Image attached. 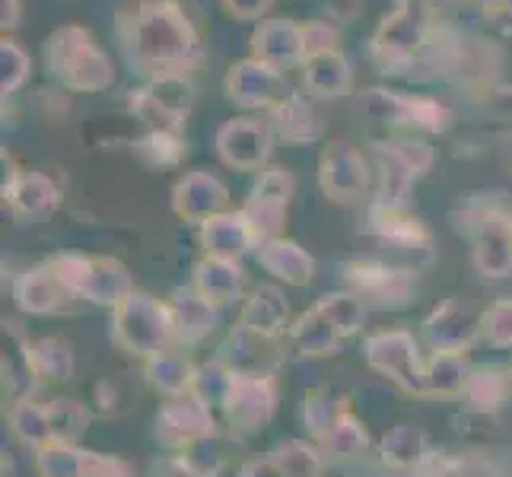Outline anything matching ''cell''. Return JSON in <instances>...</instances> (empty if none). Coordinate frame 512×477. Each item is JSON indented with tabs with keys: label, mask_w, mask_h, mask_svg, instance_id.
Segmentation results:
<instances>
[{
	"label": "cell",
	"mask_w": 512,
	"mask_h": 477,
	"mask_svg": "<svg viewBox=\"0 0 512 477\" xmlns=\"http://www.w3.org/2000/svg\"><path fill=\"white\" fill-rule=\"evenodd\" d=\"M277 411V379L274 376H239L226 398V420L236 433H258L268 427Z\"/></svg>",
	"instance_id": "obj_13"
},
{
	"label": "cell",
	"mask_w": 512,
	"mask_h": 477,
	"mask_svg": "<svg viewBox=\"0 0 512 477\" xmlns=\"http://www.w3.org/2000/svg\"><path fill=\"white\" fill-rule=\"evenodd\" d=\"M382 462L392 465V468H417L423 458H427V433L414 423H401L392 433L382 439Z\"/></svg>",
	"instance_id": "obj_36"
},
{
	"label": "cell",
	"mask_w": 512,
	"mask_h": 477,
	"mask_svg": "<svg viewBox=\"0 0 512 477\" xmlns=\"http://www.w3.org/2000/svg\"><path fill=\"white\" fill-rule=\"evenodd\" d=\"M474 268L484 277L512 274V217L490 207L474 223Z\"/></svg>",
	"instance_id": "obj_16"
},
{
	"label": "cell",
	"mask_w": 512,
	"mask_h": 477,
	"mask_svg": "<svg viewBox=\"0 0 512 477\" xmlns=\"http://www.w3.org/2000/svg\"><path fill=\"white\" fill-rule=\"evenodd\" d=\"M255 255H258L261 268L268 271V274H274L280 284H287V287H306V284H312L315 261H312V255L299 242L284 239V236L264 239V242H258Z\"/></svg>",
	"instance_id": "obj_21"
},
{
	"label": "cell",
	"mask_w": 512,
	"mask_h": 477,
	"mask_svg": "<svg viewBox=\"0 0 512 477\" xmlns=\"http://www.w3.org/2000/svg\"><path fill=\"white\" fill-rule=\"evenodd\" d=\"M10 430L20 443L32 446V449H42L51 439V423H48V404L35 401V398H20L10 408Z\"/></svg>",
	"instance_id": "obj_35"
},
{
	"label": "cell",
	"mask_w": 512,
	"mask_h": 477,
	"mask_svg": "<svg viewBox=\"0 0 512 477\" xmlns=\"http://www.w3.org/2000/svg\"><path fill=\"white\" fill-rule=\"evenodd\" d=\"M430 10L433 7L420 4V0H398V7L379 23L373 42H369V55L382 74H404L414 67L420 51L427 48Z\"/></svg>",
	"instance_id": "obj_3"
},
{
	"label": "cell",
	"mask_w": 512,
	"mask_h": 477,
	"mask_svg": "<svg viewBox=\"0 0 512 477\" xmlns=\"http://www.w3.org/2000/svg\"><path fill=\"white\" fill-rule=\"evenodd\" d=\"M252 58L274 64V67H293L306 61V39L303 26L293 20H261L252 32Z\"/></svg>",
	"instance_id": "obj_18"
},
{
	"label": "cell",
	"mask_w": 512,
	"mask_h": 477,
	"mask_svg": "<svg viewBox=\"0 0 512 477\" xmlns=\"http://www.w3.org/2000/svg\"><path fill=\"white\" fill-rule=\"evenodd\" d=\"M223 7L233 13L236 20H261V16L274 7V0H223Z\"/></svg>",
	"instance_id": "obj_51"
},
{
	"label": "cell",
	"mask_w": 512,
	"mask_h": 477,
	"mask_svg": "<svg viewBox=\"0 0 512 477\" xmlns=\"http://www.w3.org/2000/svg\"><path fill=\"white\" fill-rule=\"evenodd\" d=\"M468 360L465 353H439L433 350V357L427 360V395L433 398H449L462 395L468 385Z\"/></svg>",
	"instance_id": "obj_34"
},
{
	"label": "cell",
	"mask_w": 512,
	"mask_h": 477,
	"mask_svg": "<svg viewBox=\"0 0 512 477\" xmlns=\"http://www.w3.org/2000/svg\"><path fill=\"white\" fill-rule=\"evenodd\" d=\"M80 452L70 443H48L39 449V474L42 477H80Z\"/></svg>",
	"instance_id": "obj_46"
},
{
	"label": "cell",
	"mask_w": 512,
	"mask_h": 477,
	"mask_svg": "<svg viewBox=\"0 0 512 477\" xmlns=\"http://www.w3.org/2000/svg\"><path fill=\"white\" fill-rule=\"evenodd\" d=\"M315 309L328 318L341 338H353V334L363 328V318H366V303L357 293H347V290L325 293L319 303H315Z\"/></svg>",
	"instance_id": "obj_38"
},
{
	"label": "cell",
	"mask_w": 512,
	"mask_h": 477,
	"mask_svg": "<svg viewBox=\"0 0 512 477\" xmlns=\"http://www.w3.org/2000/svg\"><path fill=\"white\" fill-rule=\"evenodd\" d=\"M223 93L229 102H236L249 112H255V109L271 112L274 105H280L290 96L280 67L264 64L258 58H242L236 64H229L226 77H223Z\"/></svg>",
	"instance_id": "obj_9"
},
{
	"label": "cell",
	"mask_w": 512,
	"mask_h": 477,
	"mask_svg": "<svg viewBox=\"0 0 512 477\" xmlns=\"http://www.w3.org/2000/svg\"><path fill=\"white\" fill-rule=\"evenodd\" d=\"M303 83L312 99H341L350 93V83H353V70L350 61L341 48H331V51H319V55H309L303 61Z\"/></svg>",
	"instance_id": "obj_24"
},
{
	"label": "cell",
	"mask_w": 512,
	"mask_h": 477,
	"mask_svg": "<svg viewBox=\"0 0 512 477\" xmlns=\"http://www.w3.org/2000/svg\"><path fill=\"white\" fill-rule=\"evenodd\" d=\"M500 96H503L506 102H512V90H500Z\"/></svg>",
	"instance_id": "obj_56"
},
{
	"label": "cell",
	"mask_w": 512,
	"mask_h": 477,
	"mask_svg": "<svg viewBox=\"0 0 512 477\" xmlns=\"http://www.w3.org/2000/svg\"><path fill=\"white\" fill-rule=\"evenodd\" d=\"M277 465L284 468L287 477H322V455L315 446L299 443V439H287L274 452Z\"/></svg>",
	"instance_id": "obj_43"
},
{
	"label": "cell",
	"mask_w": 512,
	"mask_h": 477,
	"mask_svg": "<svg viewBox=\"0 0 512 477\" xmlns=\"http://www.w3.org/2000/svg\"><path fill=\"white\" fill-rule=\"evenodd\" d=\"M112 338L134 357H156L175 341L172 312L166 303L147 293H131L118 309H112Z\"/></svg>",
	"instance_id": "obj_5"
},
{
	"label": "cell",
	"mask_w": 512,
	"mask_h": 477,
	"mask_svg": "<svg viewBox=\"0 0 512 477\" xmlns=\"http://www.w3.org/2000/svg\"><path fill=\"white\" fill-rule=\"evenodd\" d=\"M303 39H306V58H309V55H319V51L338 48V29H334L331 23L312 20L303 26Z\"/></svg>",
	"instance_id": "obj_50"
},
{
	"label": "cell",
	"mask_w": 512,
	"mask_h": 477,
	"mask_svg": "<svg viewBox=\"0 0 512 477\" xmlns=\"http://www.w3.org/2000/svg\"><path fill=\"white\" fill-rule=\"evenodd\" d=\"M268 121L274 128V137L287 140L293 147H309L315 140H322L325 134V121L322 115L315 112L312 99L299 96V93H290L280 105L268 112Z\"/></svg>",
	"instance_id": "obj_20"
},
{
	"label": "cell",
	"mask_w": 512,
	"mask_h": 477,
	"mask_svg": "<svg viewBox=\"0 0 512 477\" xmlns=\"http://www.w3.org/2000/svg\"><path fill=\"white\" fill-rule=\"evenodd\" d=\"M468 404L474 411L481 414H493L503 408L506 401V376L500 373V369H474V373L468 376V385L465 392Z\"/></svg>",
	"instance_id": "obj_41"
},
{
	"label": "cell",
	"mask_w": 512,
	"mask_h": 477,
	"mask_svg": "<svg viewBox=\"0 0 512 477\" xmlns=\"http://www.w3.org/2000/svg\"><path fill=\"white\" fill-rule=\"evenodd\" d=\"M191 105L194 83L185 70L150 77L144 90H137L131 99V109L137 112L140 121H147L150 131H182Z\"/></svg>",
	"instance_id": "obj_7"
},
{
	"label": "cell",
	"mask_w": 512,
	"mask_h": 477,
	"mask_svg": "<svg viewBox=\"0 0 512 477\" xmlns=\"http://www.w3.org/2000/svg\"><path fill=\"white\" fill-rule=\"evenodd\" d=\"M125 51L131 64L156 74H175L198 61L201 39L175 0H144L125 20Z\"/></svg>",
	"instance_id": "obj_1"
},
{
	"label": "cell",
	"mask_w": 512,
	"mask_h": 477,
	"mask_svg": "<svg viewBox=\"0 0 512 477\" xmlns=\"http://www.w3.org/2000/svg\"><path fill=\"white\" fill-rule=\"evenodd\" d=\"M194 369L198 366H194L182 350H163L147 360V382L153 388H160L163 395L175 398V395L191 392Z\"/></svg>",
	"instance_id": "obj_33"
},
{
	"label": "cell",
	"mask_w": 512,
	"mask_h": 477,
	"mask_svg": "<svg viewBox=\"0 0 512 477\" xmlns=\"http://www.w3.org/2000/svg\"><path fill=\"white\" fill-rule=\"evenodd\" d=\"M373 229L382 242L395 245V249H404V252H417V249H427L430 245L427 226H423L417 217H411L408 207L392 210V207L376 204L373 207Z\"/></svg>",
	"instance_id": "obj_32"
},
{
	"label": "cell",
	"mask_w": 512,
	"mask_h": 477,
	"mask_svg": "<svg viewBox=\"0 0 512 477\" xmlns=\"http://www.w3.org/2000/svg\"><path fill=\"white\" fill-rule=\"evenodd\" d=\"M229 188L210 172H188L172 188V210L185 223H207L210 217L226 214Z\"/></svg>",
	"instance_id": "obj_17"
},
{
	"label": "cell",
	"mask_w": 512,
	"mask_h": 477,
	"mask_svg": "<svg viewBox=\"0 0 512 477\" xmlns=\"http://www.w3.org/2000/svg\"><path fill=\"white\" fill-rule=\"evenodd\" d=\"M319 446H322L328 455H334V458H353V455L366 452L369 436H366V430H363V423L347 411V414L319 439Z\"/></svg>",
	"instance_id": "obj_42"
},
{
	"label": "cell",
	"mask_w": 512,
	"mask_h": 477,
	"mask_svg": "<svg viewBox=\"0 0 512 477\" xmlns=\"http://www.w3.org/2000/svg\"><path fill=\"white\" fill-rule=\"evenodd\" d=\"M239 477H287L284 468L277 465L274 455H264V458H252L239 468Z\"/></svg>",
	"instance_id": "obj_52"
},
{
	"label": "cell",
	"mask_w": 512,
	"mask_h": 477,
	"mask_svg": "<svg viewBox=\"0 0 512 477\" xmlns=\"http://www.w3.org/2000/svg\"><path fill=\"white\" fill-rule=\"evenodd\" d=\"M233 382H236V373L229 369L223 360H210V363H201L194 369V379H191V395L201 398L210 411L214 408H226V398L233 392Z\"/></svg>",
	"instance_id": "obj_37"
},
{
	"label": "cell",
	"mask_w": 512,
	"mask_h": 477,
	"mask_svg": "<svg viewBox=\"0 0 512 477\" xmlns=\"http://www.w3.org/2000/svg\"><path fill=\"white\" fill-rule=\"evenodd\" d=\"M303 414H306V427L312 430V436L322 439L334 427V423L347 414V398L338 392V388L322 385V388H315V392L306 395Z\"/></svg>",
	"instance_id": "obj_39"
},
{
	"label": "cell",
	"mask_w": 512,
	"mask_h": 477,
	"mask_svg": "<svg viewBox=\"0 0 512 477\" xmlns=\"http://www.w3.org/2000/svg\"><path fill=\"white\" fill-rule=\"evenodd\" d=\"M376 163H379V198H376V204L392 207V210H404L411 201L414 182L420 179V175L404 163V159L388 144L376 147Z\"/></svg>",
	"instance_id": "obj_31"
},
{
	"label": "cell",
	"mask_w": 512,
	"mask_h": 477,
	"mask_svg": "<svg viewBox=\"0 0 512 477\" xmlns=\"http://www.w3.org/2000/svg\"><path fill=\"white\" fill-rule=\"evenodd\" d=\"M506 163H509V169H512V140H509V147H506Z\"/></svg>",
	"instance_id": "obj_55"
},
{
	"label": "cell",
	"mask_w": 512,
	"mask_h": 477,
	"mask_svg": "<svg viewBox=\"0 0 512 477\" xmlns=\"http://www.w3.org/2000/svg\"><path fill=\"white\" fill-rule=\"evenodd\" d=\"M481 334L493 347H512V296L493 303L481 315Z\"/></svg>",
	"instance_id": "obj_47"
},
{
	"label": "cell",
	"mask_w": 512,
	"mask_h": 477,
	"mask_svg": "<svg viewBox=\"0 0 512 477\" xmlns=\"http://www.w3.org/2000/svg\"><path fill=\"white\" fill-rule=\"evenodd\" d=\"M45 67L74 93H102L115 83V64L99 48L90 29L61 26L45 42Z\"/></svg>",
	"instance_id": "obj_2"
},
{
	"label": "cell",
	"mask_w": 512,
	"mask_h": 477,
	"mask_svg": "<svg viewBox=\"0 0 512 477\" xmlns=\"http://www.w3.org/2000/svg\"><path fill=\"white\" fill-rule=\"evenodd\" d=\"M80 477H134V468L118 455H102L93 449L80 452Z\"/></svg>",
	"instance_id": "obj_48"
},
{
	"label": "cell",
	"mask_w": 512,
	"mask_h": 477,
	"mask_svg": "<svg viewBox=\"0 0 512 477\" xmlns=\"http://www.w3.org/2000/svg\"><path fill=\"white\" fill-rule=\"evenodd\" d=\"M48 423H51V439H55V443L74 446L86 433V427H90V411L74 398H55V401H48Z\"/></svg>",
	"instance_id": "obj_40"
},
{
	"label": "cell",
	"mask_w": 512,
	"mask_h": 477,
	"mask_svg": "<svg viewBox=\"0 0 512 477\" xmlns=\"http://www.w3.org/2000/svg\"><path fill=\"white\" fill-rule=\"evenodd\" d=\"M347 280L363 303H376L382 309H401V306H408L414 296L411 274L401 268H392V264H382V261L347 264Z\"/></svg>",
	"instance_id": "obj_14"
},
{
	"label": "cell",
	"mask_w": 512,
	"mask_h": 477,
	"mask_svg": "<svg viewBox=\"0 0 512 477\" xmlns=\"http://www.w3.org/2000/svg\"><path fill=\"white\" fill-rule=\"evenodd\" d=\"M214 144L226 166L252 172L271 159L274 128H271V121H261V118H229L217 128Z\"/></svg>",
	"instance_id": "obj_12"
},
{
	"label": "cell",
	"mask_w": 512,
	"mask_h": 477,
	"mask_svg": "<svg viewBox=\"0 0 512 477\" xmlns=\"http://www.w3.org/2000/svg\"><path fill=\"white\" fill-rule=\"evenodd\" d=\"M290 325V303L280 287L274 284H261L249 293V299L242 303L239 312V328H249L261 338H271L277 341L280 334L287 331Z\"/></svg>",
	"instance_id": "obj_22"
},
{
	"label": "cell",
	"mask_w": 512,
	"mask_h": 477,
	"mask_svg": "<svg viewBox=\"0 0 512 477\" xmlns=\"http://www.w3.org/2000/svg\"><path fill=\"white\" fill-rule=\"evenodd\" d=\"M319 185L334 204H357L369 188V166L350 140H331L319 156Z\"/></svg>",
	"instance_id": "obj_11"
},
{
	"label": "cell",
	"mask_w": 512,
	"mask_h": 477,
	"mask_svg": "<svg viewBox=\"0 0 512 477\" xmlns=\"http://www.w3.org/2000/svg\"><path fill=\"white\" fill-rule=\"evenodd\" d=\"M484 13H503L509 7V0H474Z\"/></svg>",
	"instance_id": "obj_54"
},
{
	"label": "cell",
	"mask_w": 512,
	"mask_h": 477,
	"mask_svg": "<svg viewBox=\"0 0 512 477\" xmlns=\"http://www.w3.org/2000/svg\"><path fill=\"white\" fill-rule=\"evenodd\" d=\"M201 245L207 258L239 261L252 249H258V239L249 220L242 217V210H226V214H217L201 223Z\"/></svg>",
	"instance_id": "obj_19"
},
{
	"label": "cell",
	"mask_w": 512,
	"mask_h": 477,
	"mask_svg": "<svg viewBox=\"0 0 512 477\" xmlns=\"http://www.w3.org/2000/svg\"><path fill=\"white\" fill-rule=\"evenodd\" d=\"M271 347H274L271 338H261V334L249 328H236L229 334V341L223 344L220 360L239 376H271V366H274Z\"/></svg>",
	"instance_id": "obj_29"
},
{
	"label": "cell",
	"mask_w": 512,
	"mask_h": 477,
	"mask_svg": "<svg viewBox=\"0 0 512 477\" xmlns=\"http://www.w3.org/2000/svg\"><path fill=\"white\" fill-rule=\"evenodd\" d=\"M29 55L20 48V42H13L4 35V42H0V96H13L20 86L26 83L29 77Z\"/></svg>",
	"instance_id": "obj_45"
},
{
	"label": "cell",
	"mask_w": 512,
	"mask_h": 477,
	"mask_svg": "<svg viewBox=\"0 0 512 477\" xmlns=\"http://www.w3.org/2000/svg\"><path fill=\"white\" fill-rule=\"evenodd\" d=\"M23 363L32 382H67L74 376V350L64 338L23 341Z\"/></svg>",
	"instance_id": "obj_28"
},
{
	"label": "cell",
	"mask_w": 512,
	"mask_h": 477,
	"mask_svg": "<svg viewBox=\"0 0 512 477\" xmlns=\"http://www.w3.org/2000/svg\"><path fill=\"white\" fill-rule=\"evenodd\" d=\"M245 287V271L239 261H223V258H201L194 268V290H198L210 306H229L242 296Z\"/></svg>",
	"instance_id": "obj_27"
},
{
	"label": "cell",
	"mask_w": 512,
	"mask_h": 477,
	"mask_svg": "<svg viewBox=\"0 0 512 477\" xmlns=\"http://www.w3.org/2000/svg\"><path fill=\"white\" fill-rule=\"evenodd\" d=\"M481 334V315H474L462 299H446L423 318V341L439 353H465Z\"/></svg>",
	"instance_id": "obj_15"
},
{
	"label": "cell",
	"mask_w": 512,
	"mask_h": 477,
	"mask_svg": "<svg viewBox=\"0 0 512 477\" xmlns=\"http://www.w3.org/2000/svg\"><path fill=\"white\" fill-rule=\"evenodd\" d=\"M51 271L61 277L70 296L86 299L93 306L118 309L134 293V280L125 264L115 258H96V255H58L51 258Z\"/></svg>",
	"instance_id": "obj_4"
},
{
	"label": "cell",
	"mask_w": 512,
	"mask_h": 477,
	"mask_svg": "<svg viewBox=\"0 0 512 477\" xmlns=\"http://www.w3.org/2000/svg\"><path fill=\"white\" fill-rule=\"evenodd\" d=\"M13 299L29 315H51L64 306V299H70V293L61 284V277L51 271V264H39V268L16 277Z\"/></svg>",
	"instance_id": "obj_26"
},
{
	"label": "cell",
	"mask_w": 512,
	"mask_h": 477,
	"mask_svg": "<svg viewBox=\"0 0 512 477\" xmlns=\"http://www.w3.org/2000/svg\"><path fill=\"white\" fill-rule=\"evenodd\" d=\"M169 312H172L175 341L182 347L201 344L207 334L217 328V306H210L194 287L175 290L169 299Z\"/></svg>",
	"instance_id": "obj_23"
},
{
	"label": "cell",
	"mask_w": 512,
	"mask_h": 477,
	"mask_svg": "<svg viewBox=\"0 0 512 477\" xmlns=\"http://www.w3.org/2000/svg\"><path fill=\"white\" fill-rule=\"evenodd\" d=\"M366 363L408 395H427V363L408 331H379L363 344Z\"/></svg>",
	"instance_id": "obj_6"
},
{
	"label": "cell",
	"mask_w": 512,
	"mask_h": 477,
	"mask_svg": "<svg viewBox=\"0 0 512 477\" xmlns=\"http://www.w3.org/2000/svg\"><path fill=\"white\" fill-rule=\"evenodd\" d=\"M388 147H392L417 175L430 172V166H433V147L430 144H423V140H388Z\"/></svg>",
	"instance_id": "obj_49"
},
{
	"label": "cell",
	"mask_w": 512,
	"mask_h": 477,
	"mask_svg": "<svg viewBox=\"0 0 512 477\" xmlns=\"http://www.w3.org/2000/svg\"><path fill=\"white\" fill-rule=\"evenodd\" d=\"M214 430H217L214 411L191 392L169 398L160 408V414H156V439L169 452H185L204 443V439H214Z\"/></svg>",
	"instance_id": "obj_10"
},
{
	"label": "cell",
	"mask_w": 512,
	"mask_h": 477,
	"mask_svg": "<svg viewBox=\"0 0 512 477\" xmlns=\"http://www.w3.org/2000/svg\"><path fill=\"white\" fill-rule=\"evenodd\" d=\"M341 344L344 338L315 306L299 315V322L290 328V347L296 357H312V360L334 357V353H341Z\"/></svg>",
	"instance_id": "obj_30"
},
{
	"label": "cell",
	"mask_w": 512,
	"mask_h": 477,
	"mask_svg": "<svg viewBox=\"0 0 512 477\" xmlns=\"http://www.w3.org/2000/svg\"><path fill=\"white\" fill-rule=\"evenodd\" d=\"M293 194H296V179L284 166H271L258 175L249 201L242 207V217L249 220L258 242L280 236V229L287 223V210H290Z\"/></svg>",
	"instance_id": "obj_8"
},
{
	"label": "cell",
	"mask_w": 512,
	"mask_h": 477,
	"mask_svg": "<svg viewBox=\"0 0 512 477\" xmlns=\"http://www.w3.org/2000/svg\"><path fill=\"white\" fill-rule=\"evenodd\" d=\"M16 23H20V0H0V26H4V32L16 29Z\"/></svg>",
	"instance_id": "obj_53"
},
{
	"label": "cell",
	"mask_w": 512,
	"mask_h": 477,
	"mask_svg": "<svg viewBox=\"0 0 512 477\" xmlns=\"http://www.w3.org/2000/svg\"><path fill=\"white\" fill-rule=\"evenodd\" d=\"M137 153L150 166H175L185 156L182 131H147V137L137 144Z\"/></svg>",
	"instance_id": "obj_44"
},
{
	"label": "cell",
	"mask_w": 512,
	"mask_h": 477,
	"mask_svg": "<svg viewBox=\"0 0 512 477\" xmlns=\"http://www.w3.org/2000/svg\"><path fill=\"white\" fill-rule=\"evenodd\" d=\"M4 198L10 201L16 217L39 220V217H48L51 210H58V204H61V188L45 172H20L4 188Z\"/></svg>",
	"instance_id": "obj_25"
}]
</instances>
